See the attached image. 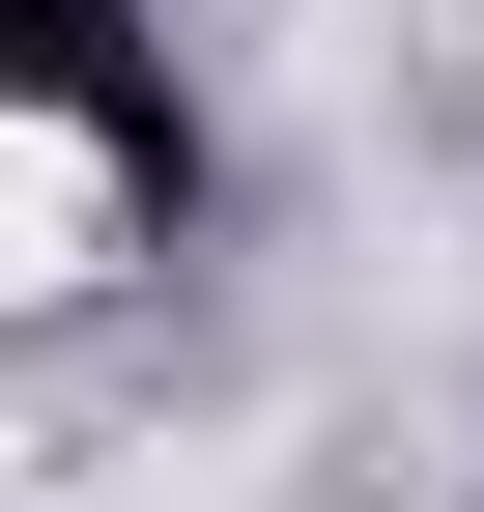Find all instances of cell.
<instances>
[{"instance_id": "1", "label": "cell", "mask_w": 484, "mask_h": 512, "mask_svg": "<svg viewBox=\"0 0 484 512\" xmlns=\"http://www.w3.org/2000/svg\"><path fill=\"white\" fill-rule=\"evenodd\" d=\"M86 256H114V143L0 114V313H29V285H86Z\"/></svg>"}]
</instances>
